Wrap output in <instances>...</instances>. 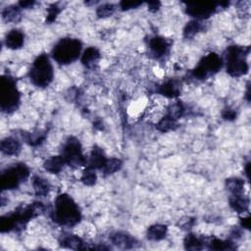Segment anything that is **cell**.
Wrapping results in <instances>:
<instances>
[{
	"instance_id": "obj_1",
	"label": "cell",
	"mask_w": 251,
	"mask_h": 251,
	"mask_svg": "<svg viewBox=\"0 0 251 251\" xmlns=\"http://www.w3.org/2000/svg\"><path fill=\"white\" fill-rule=\"evenodd\" d=\"M52 219L60 226L74 227L82 220V213L74 199L66 195H59L54 202Z\"/></svg>"
},
{
	"instance_id": "obj_2",
	"label": "cell",
	"mask_w": 251,
	"mask_h": 251,
	"mask_svg": "<svg viewBox=\"0 0 251 251\" xmlns=\"http://www.w3.org/2000/svg\"><path fill=\"white\" fill-rule=\"evenodd\" d=\"M44 205L41 202H35L27 206H20L14 212L4 215L0 220L1 233H9L24 228L33 218L44 212Z\"/></svg>"
},
{
	"instance_id": "obj_3",
	"label": "cell",
	"mask_w": 251,
	"mask_h": 251,
	"mask_svg": "<svg viewBox=\"0 0 251 251\" xmlns=\"http://www.w3.org/2000/svg\"><path fill=\"white\" fill-rule=\"evenodd\" d=\"M249 47L231 45L227 48L225 60L227 65V73L232 77H241L248 73L249 66L247 63V55Z\"/></svg>"
},
{
	"instance_id": "obj_4",
	"label": "cell",
	"mask_w": 251,
	"mask_h": 251,
	"mask_svg": "<svg viewBox=\"0 0 251 251\" xmlns=\"http://www.w3.org/2000/svg\"><path fill=\"white\" fill-rule=\"evenodd\" d=\"M82 48L83 44L77 38H62L53 47L52 57L59 64L68 65L80 57Z\"/></svg>"
},
{
	"instance_id": "obj_5",
	"label": "cell",
	"mask_w": 251,
	"mask_h": 251,
	"mask_svg": "<svg viewBox=\"0 0 251 251\" xmlns=\"http://www.w3.org/2000/svg\"><path fill=\"white\" fill-rule=\"evenodd\" d=\"M29 76L31 82L37 88H46L52 83L54 78L53 66L46 54H41L36 58Z\"/></svg>"
},
{
	"instance_id": "obj_6",
	"label": "cell",
	"mask_w": 251,
	"mask_h": 251,
	"mask_svg": "<svg viewBox=\"0 0 251 251\" xmlns=\"http://www.w3.org/2000/svg\"><path fill=\"white\" fill-rule=\"evenodd\" d=\"M21 94L17 88V82L8 75L2 76L0 85V103L1 110L5 113L16 111L20 105Z\"/></svg>"
},
{
	"instance_id": "obj_7",
	"label": "cell",
	"mask_w": 251,
	"mask_h": 251,
	"mask_svg": "<svg viewBox=\"0 0 251 251\" xmlns=\"http://www.w3.org/2000/svg\"><path fill=\"white\" fill-rule=\"evenodd\" d=\"M30 177V169L24 163L15 164L2 172L0 185L3 191L16 190L21 182Z\"/></svg>"
},
{
	"instance_id": "obj_8",
	"label": "cell",
	"mask_w": 251,
	"mask_h": 251,
	"mask_svg": "<svg viewBox=\"0 0 251 251\" xmlns=\"http://www.w3.org/2000/svg\"><path fill=\"white\" fill-rule=\"evenodd\" d=\"M223 60L222 58L212 52L204 56L197 64V66L193 70L192 75L195 79L204 81L215 75L222 68Z\"/></svg>"
},
{
	"instance_id": "obj_9",
	"label": "cell",
	"mask_w": 251,
	"mask_h": 251,
	"mask_svg": "<svg viewBox=\"0 0 251 251\" xmlns=\"http://www.w3.org/2000/svg\"><path fill=\"white\" fill-rule=\"evenodd\" d=\"M61 156L64 159L66 165L72 168L86 166L87 157L83 154V148L80 141L75 137H70L63 146Z\"/></svg>"
},
{
	"instance_id": "obj_10",
	"label": "cell",
	"mask_w": 251,
	"mask_h": 251,
	"mask_svg": "<svg viewBox=\"0 0 251 251\" xmlns=\"http://www.w3.org/2000/svg\"><path fill=\"white\" fill-rule=\"evenodd\" d=\"M220 4L216 5L213 3H188L185 12L190 16L198 20H204L211 17L217 10Z\"/></svg>"
},
{
	"instance_id": "obj_11",
	"label": "cell",
	"mask_w": 251,
	"mask_h": 251,
	"mask_svg": "<svg viewBox=\"0 0 251 251\" xmlns=\"http://www.w3.org/2000/svg\"><path fill=\"white\" fill-rule=\"evenodd\" d=\"M148 47L150 49L151 54L156 59H160L169 53L171 48V42L165 37L154 36L149 38Z\"/></svg>"
},
{
	"instance_id": "obj_12",
	"label": "cell",
	"mask_w": 251,
	"mask_h": 251,
	"mask_svg": "<svg viewBox=\"0 0 251 251\" xmlns=\"http://www.w3.org/2000/svg\"><path fill=\"white\" fill-rule=\"evenodd\" d=\"M111 242L123 249H131L138 245V240L128 233L116 232L110 236Z\"/></svg>"
},
{
	"instance_id": "obj_13",
	"label": "cell",
	"mask_w": 251,
	"mask_h": 251,
	"mask_svg": "<svg viewBox=\"0 0 251 251\" xmlns=\"http://www.w3.org/2000/svg\"><path fill=\"white\" fill-rule=\"evenodd\" d=\"M181 84L178 80H170L158 87L157 92L168 98H175L180 94Z\"/></svg>"
},
{
	"instance_id": "obj_14",
	"label": "cell",
	"mask_w": 251,
	"mask_h": 251,
	"mask_svg": "<svg viewBox=\"0 0 251 251\" xmlns=\"http://www.w3.org/2000/svg\"><path fill=\"white\" fill-rule=\"evenodd\" d=\"M107 161V158L103 152V150L98 147V146H94L90 156L89 158H87V168L89 169H92V170H96V169H102L105 165Z\"/></svg>"
},
{
	"instance_id": "obj_15",
	"label": "cell",
	"mask_w": 251,
	"mask_h": 251,
	"mask_svg": "<svg viewBox=\"0 0 251 251\" xmlns=\"http://www.w3.org/2000/svg\"><path fill=\"white\" fill-rule=\"evenodd\" d=\"M21 143L20 141L15 137H8L0 143V149L1 151L9 156L18 155L21 152Z\"/></svg>"
},
{
	"instance_id": "obj_16",
	"label": "cell",
	"mask_w": 251,
	"mask_h": 251,
	"mask_svg": "<svg viewBox=\"0 0 251 251\" xmlns=\"http://www.w3.org/2000/svg\"><path fill=\"white\" fill-rule=\"evenodd\" d=\"M230 206L238 214L248 212L249 209V198L240 195H232L229 198Z\"/></svg>"
},
{
	"instance_id": "obj_17",
	"label": "cell",
	"mask_w": 251,
	"mask_h": 251,
	"mask_svg": "<svg viewBox=\"0 0 251 251\" xmlns=\"http://www.w3.org/2000/svg\"><path fill=\"white\" fill-rule=\"evenodd\" d=\"M60 245L64 248H70V249H76V250L89 249L85 241L76 234L64 235L60 240Z\"/></svg>"
},
{
	"instance_id": "obj_18",
	"label": "cell",
	"mask_w": 251,
	"mask_h": 251,
	"mask_svg": "<svg viewBox=\"0 0 251 251\" xmlns=\"http://www.w3.org/2000/svg\"><path fill=\"white\" fill-rule=\"evenodd\" d=\"M25 36L19 30L10 31L5 38V44L9 49H19L24 45Z\"/></svg>"
},
{
	"instance_id": "obj_19",
	"label": "cell",
	"mask_w": 251,
	"mask_h": 251,
	"mask_svg": "<svg viewBox=\"0 0 251 251\" xmlns=\"http://www.w3.org/2000/svg\"><path fill=\"white\" fill-rule=\"evenodd\" d=\"M33 186L35 193L37 197H45L50 192L51 185L47 181V179L39 177V176H35L33 178Z\"/></svg>"
},
{
	"instance_id": "obj_20",
	"label": "cell",
	"mask_w": 251,
	"mask_h": 251,
	"mask_svg": "<svg viewBox=\"0 0 251 251\" xmlns=\"http://www.w3.org/2000/svg\"><path fill=\"white\" fill-rule=\"evenodd\" d=\"M100 58V52L96 47H89L82 55V63L87 68H92Z\"/></svg>"
},
{
	"instance_id": "obj_21",
	"label": "cell",
	"mask_w": 251,
	"mask_h": 251,
	"mask_svg": "<svg viewBox=\"0 0 251 251\" xmlns=\"http://www.w3.org/2000/svg\"><path fill=\"white\" fill-rule=\"evenodd\" d=\"M205 246L209 249L213 250H233L235 249V245L233 242L230 240H222L219 238L211 237L205 238Z\"/></svg>"
},
{
	"instance_id": "obj_22",
	"label": "cell",
	"mask_w": 251,
	"mask_h": 251,
	"mask_svg": "<svg viewBox=\"0 0 251 251\" xmlns=\"http://www.w3.org/2000/svg\"><path fill=\"white\" fill-rule=\"evenodd\" d=\"M184 248L188 250H201L205 247V238L195 233L187 234L183 240Z\"/></svg>"
},
{
	"instance_id": "obj_23",
	"label": "cell",
	"mask_w": 251,
	"mask_h": 251,
	"mask_svg": "<svg viewBox=\"0 0 251 251\" xmlns=\"http://www.w3.org/2000/svg\"><path fill=\"white\" fill-rule=\"evenodd\" d=\"M64 165H66L64 159H63V157L61 155H59V156H52V157L48 158L44 162L43 167L47 172H49L51 174H58L61 172V170L63 169V167H64Z\"/></svg>"
},
{
	"instance_id": "obj_24",
	"label": "cell",
	"mask_w": 251,
	"mask_h": 251,
	"mask_svg": "<svg viewBox=\"0 0 251 251\" xmlns=\"http://www.w3.org/2000/svg\"><path fill=\"white\" fill-rule=\"evenodd\" d=\"M168 233L167 226L164 225H153L147 230V238L153 241H159L166 237Z\"/></svg>"
},
{
	"instance_id": "obj_25",
	"label": "cell",
	"mask_w": 251,
	"mask_h": 251,
	"mask_svg": "<svg viewBox=\"0 0 251 251\" xmlns=\"http://www.w3.org/2000/svg\"><path fill=\"white\" fill-rule=\"evenodd\" d=\"M2 18L7 23H17L21 20V8L17 5H10L2 11Z\"/></svg>"
},
{
	"instance_id": "obj_26",
	"label": "cell",
	"mask_w": 251,
	"mask_h": 251,
	"mask_svg": "<svg viewBox=\"0 0 251 251\" xmlns=\"http://www.w3.org/2000/svg\"><path fill=\"white\" fill-rule=\"evenodd\" d=\"M178 126V121L167 115L159 121V123L156 125V129L161 133H168L176 130Z\"/></svg>"
},
{
	"instance_id": "obj_27",
	"label": "cell",
	"mask_w": 251,
	"mask_h": 251,
	"mask_svg": "<svg viewBox=\"0 0 251 251\" xmlns=\"http://www.w3.org/2000/svg\"><path fill=\"white\" fill-rule=\"evenodd\" d=\"M226 187L232 195H240L244 191V180L240 178H230L226 180Z\"/></svg>"
},
{
	"instance_id": "obj_28",
	"label": "cell",
	"mask_w": 251,
	"mask_h": 251,
	"mask_svg": "<svg viewBox=\"0 0 251 251\" xmlns=\"http://www.w3.org/2000/svg\"><path fill=\"white\" fill-rule=\"evenodd\" d=\"M21 136L27 143H29L30 145H33V146L41 144L46 138V134L39 132V131L35 132V133H23Z\"/></svg>"
},
{
	"instance_id": "obj_29",
	"label": "cell",
	"mask_w": 251,
	"mask_h": 251,
	"mask_svg": "<svg viewBox=\"0 0 251 251\" xmlns=\"http://www.w3.org/2000/svg\"><path fill=\"white\" fill-rule=\"evenodd\" d=\"M202 29H203V26L199 21L195 20V21L188 22L183 29V36L185 38H192Z\"/></svg>"
},
{
	"instance_id": "obj_30",
	"label": "cell",
	"mask_w": 251,
	"mask_h": 251,
	"mask_svg": "<svg viewBox=\"0 0 251 251\" xmlns=\"http://www.w3.org/2000/svg\"><path fill=\"white\" fill-rule=\"evenodd\" d=\"M123 166V163L118 158H110L107 159L104 167L101 169L104 175H112L118 172Z\"/></svg>"
},
{
	"instance_id": "obj_31",
	"label": "cell",
	"mask_w": 251,
	"mask_h": 251,
	"mask_svg": "<svg viewBox=\"0 0 251 251\" xmlns=\"http://www.w3.org/2000/svg\"><path fill=\"white\" fill-rule=\"evenodd\" d=\"M184 111H185V109H184V106L182 105V103L176 102V103L170 105V107L168 108V116H170L171 118L178 121V119H179L180 117L183 116Z\"/></svg>"
},
{
	"instance_id": "obj_32",
	"label": "cell",
	"mask_w": 251,
	"mask_h": 251,
	"mask_svg": "<svg viewBox=\"0 0 251 251\" xmlns=\"http://www.w3.org/2000/svg\"><path fill=\"white\" fill-rule=\"evenodd\" d=\"M116 6L114 4L111 3H105L100 5L97 10H96V14L99 18H107L111 15H113V13L115 12Z\"/></svg>"
},
{
	"instance_id": "obj_33",
	"label": "cell",
	"mask_w": 251,
	"mask_h": 251,
	"mask_svg": "<svg viewBox=\"0 0 251 251\" xmlns=\"http://www.w3.org/2000/svg\"><path fill=\"white\" fill-rule=\"evenodd\" d=\"M82 181L86 184V185H89V186H91L93 184H95L96 180H97V176L94 172V170L92 169H89L87 168L85 170V172L83 173V176H82Z\"/></svg>"
},
{
	"instance_id": "obj_34",
	"label": "cell",
	"mask_w": 251,
	"mask_h": 251,
	"mask_svg": "<svg viewBox=\"0 0 251 251\" xmlns=\"http://www.w3.org/2000/svg\"><path fill=\"white\" fill-rule=\"evenodd\" d=\"M60 8L58 7L57 4H53L51 5L48 10H47V17H46V22L47 23H53L56 19V17L58 16V14L60 13Z\"/></svg>"
},
{
	"instance_id": "obj_35",
	"label": "cell",
	"mask_w": 251,
	"mask_h": 251,
	"mask_svg": "<svg viewBox=\"0 0 251 251\" xmlns=\"http://www.w3.org/2000/svg\"><path fill=\"white\" fill-rule=\"evenodd\" d=\"M142 2H136V1H122L120 3V6L122 10H130L138 8L140 5H142Z\"/></svg>"
},
{
	"instance_id": "obj_36",
	"label": "cell",
	"mask_w": 251,
	"mask_h": 251,
	"mask_svg": "<svg viewBox=\"0 0 251 251\" xmlns=\"http://www.w3.org/2000/svg\"><path fill=\"white\" fill-rule=\"evenodd\" d=\"M222 116L225 120L232 121V120H234L236 118V112L233 109H226V110L223 111Z\"/></svg>"
},
{
	"instance_id": "obj_37",
	"label": "cell",
	"mask_w": 251,
	"mask_h": 251,
	"mask_svg": "<svg viewBox=\"0 0 251 251\" xmlns=\"http://www.w3.org/2000/svg\"><path fill=\"white\" fill-rule=\"evenodd\" d=\"M161 6V3L158 1H153V2H149L148 4V10L151 12H156L159 10Z\"/></svg>"
},
{
	"instance_id": "obj_38",
	"label": "cell",
	"mask_w": 251,
	"mask_h": 251,
	"mask_svg": "<svg viewBox=\"0 0 251 251\" xmlns=\"http://www.w3.org/2000/svg\"><path fill=\"white\" fill-rule=\"evenodd\" d=\"M35 4H36L35 1H21V2H19L20 8H25V9L32 8Z\"/></svg>"
},
{
	"instance_id": "obj_39",
	"label": "cell",
	"mask_w": 251,
	"mask_h": 251,
	"mask_svg": "<svg viewBox=\"0 0 251 251\" xmlns=\"http://www.w3.org/2000/svg\"><path fill=\"white\" fill-rule=\"evenodd\" d=\"M241 226L244 229H249V218H243L241 219Z\"/></svg>"
},
{
	"instance_id": "obj_40",
	"label": "cell",
	"mask_w": 251,
	"mask_h": 251,
	"mask_svg": "<svg viewBox=\"0 0 251 251\" xmlns=\"http://www.w3.org/2000/svg\"><path fill=\"white\" fill-rule=\"evenodd\" d=\"M245 174H246L247 178H249V163H247L245 166Z\"/></svg>"
}]
</instances>
